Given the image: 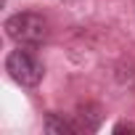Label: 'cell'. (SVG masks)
<instances>
[{"label": "cell", "instance_id": "1", "mask_svg": "<svg viewBox=\"0 0 135 135\" xmlns=\"http://www.w3.org/2000/svg\"><path fill=\"white\" fill-rule=\"evenodd\" d=\"M6 35L16 45H21V48L24 45L27 48H35V45H42L48 40V21L40 13H32V11L13 13L6 21Z\"/></svg>", "mask_w": 135, "mask_h": 135}, {"label": "cell", "instance_id": "2", "mask_svg": "<svg viewBox=\"0 0 135 135\" xmlns=\"http://www.w3.org/2000/svg\"><path fill=\"white\" fill-rule=\"evenodd\" d=\"M6 72H8V77H11L13 82H19V85H24V88L40 85V80H42V74H45V69H42V64L37 61V56L29 53V50H21V45H19V50H11V53H8V58H6Z\"/></svg>", "mask_w": 135, "mask_h": 135}, {"label": "cell", "instance_id": "3", "mask_svg": "<svg viewBox=\"0 0 135 135\" xmlns=\"http://www.w3.org/2000/svg\"><path fill=\"white\" fill-rule=\"evenodd\" d=\"M74 122H77L80 132H95L101 127V111H98V106H82L80 114H74Z\"/></svg>", "mask_w": 135, "mask_h": 135}, {"label": "cell", "instance_id": "4", "mask_svg": "<svg viewBox=\"0 0 135 135\" xmlns=\"http://www.w3.org/2000/svg\"><path fill=\"white\" fill-rule=\"evenodd\" d=\"M45 132H53V135H77L80 127L74 119H64L58 114H48L45 117Z\"/></svg>", "mask_w": 135, "mask_h": 135}, {"label": "cell", "instance_id": "5", "mask_svg": "<svg viewBox=\"0 0 135 135\" xmlns=\"http://www.w3.org/2000/svg\"><path fill=\"white\" fill-rule=\"evenodd\" d=\"M114 132H135V124L132 122H119V124H114Z\"/></svg>", "mask_w": 135, "mask_h": 135}]
</instances>
